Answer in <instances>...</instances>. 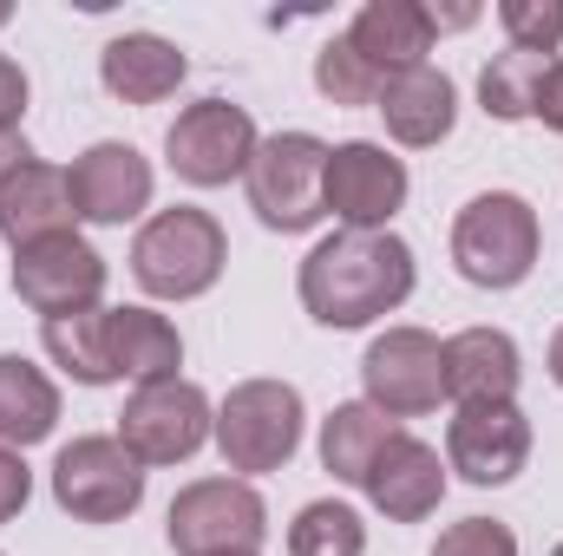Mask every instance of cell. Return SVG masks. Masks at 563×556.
<instances>
[{
	"mask_svg": "<svg viewBox=\"0 0 563 556\" xmlns=\"http://www.w3.org/2000/svg\"><path fill=\"white\" fill-rule=\"evenodd\" d=\"M551 556H563V544H558V551H551Z\"/></svg>",
	"mask_w": 563,
	"mask_h": 556,
	"instance_id": "obj_38",
	"label": "cell"
},
{
	"mask_svg": "<svg viewBox=\"0 0 563 556\" xmlns=\"http://www.w3.org/2000/svg\"><path fill=\"white\" fill-rule=\"evenodd\" d=\"M106 347H112L119 380L132 374L139 387H151V380H177V367H184L177 327H170L164 314H151V308H106Z\"/></svg>",
	"mask_w": 563,
	"mask_h": 556,
	"instance_id": "obj_21",
	"label": "cell"
},
{
	"mask_svg": "<svg viewBox=\"0 0 563 556\" xmlns=\"http://www.w3.org/2000/svg\"><path fill=\"white\" fill-rule=\"evenodd\" d=\"M184 73H190V59H184L170 40H157V33H119V40L99 53V79H106V92L125 99V105H157V99H170V92L184 86Z\"/></svg>",
	"mask_w": 563,
	"mask_h": 556,
	"instance_id": "obj_19",
	"label": "cell"
},
{
	"mask_svg": "<svg viewBox=\"0 0 563 556\" xmlns=\"http://www.w3.org/2000/svg\"><path fill=\"white\" fill-rule=\"evenodd\" d=\"M314 86H321L328 105H380V92H387V79L347 46V33L314 53Z\"/></svg>",
	"mask_w": 563,
	"mask_h": 556,
	"instance_id": "obj_27",
	"label": "cell"
},
{
	"mask_svg": "<svg viewBox=\"0 0 563 556\" xmlns=\"http://www.w3.org/2000/svg\"><path fill=\"white\" fill-rule=\"evenodd\" d=\"M551 380H558V387H563V327H558V334H551Z\"/></svg>",
	"mask_w": 563,
	"mask_h": 556,
	"instance_id": "obj_35",
	"label": "cell"
},
{
	"mask_svg": "<svg viewBox=\"0 0 563 556\" xmlns=\"http://www.w3.org/2000/svg\"><path fill=\"white\" fill-rule=\"evenodd\" d=\"M250 210L263 230L301 236L328 216V144L314 132H276L250 157Z\"/></svg>",
	"mask_w": 563,
	"mask_h": 556,
	"instance_id": "obj_4",
	"label": "cell"
},
{
	"mask_svg": "<svg viewBox=\"0 0 563 556\" xmlns=\"http://www.w3.org/2000/svg\"><path fill=\"white\" fill-rule=\"evenodd\" d=\"M26 491H33V478H26L20 452H7V445H0V524L26 511Z\"/></svg>",
	"mask_w": 563,
	"mask_h": 556,
	"instance_id": "obj_30",
	"label": "cell"
},
{
	"mask_svg": "<svg viewBox=\"0 0 563 556\" xmlns=\"http://www.w3.org/2000/svg\"><path fill=\"white\" fill-rule=\"evenodd\" d=\"M66 177H73V210L86 223H132L151 203V164L132 144H92V151H79V164Z\"/></svg>",
	"mask_w": 563,
	"mask_h": 556,
	"instance_id": "obj_14",
	"label": "cell"
},
{
	"mask_svg": "<svg viewBox=\"0 0 563 556\" xmlns=\"http://www.w3.org/2000/svg\"><path fill=\"white\" fill-rule=\"evenodd\" d=\"M544 73H551V53H531V46H511L498 53L485 73H478V99L492 119H531L538 112V92H544Z\"/></svg>",
	"mask_w": 563,
	"mask_h": 556,
	"instance_id": "obj_24",
	"label": "cell"
},
{
	"mask_svg": "<svg viewBox=\"0 0 563 556\" xmlns=\"http://www.w3.org/2000/svg\"><path fill=\"white\" fill-rule=\"evenodd\" d=\"M0 26H7V7H0Z\"/></svg>",
	"mask_w": 563,
	"mask_h": 556,
	"instance_id": "obj_37",
	"label": "cell"
},
{
	"mask_svg": "<svg viewBox=\"0 0 563 556\" xmlns=\"http://www.w3.org/2000/svg\"><path fill=\"white\" fill-rule=\"evenodd\" d=\"M230 263V243H223V223L210 210H157L132 243V276L144 294L157 301H190V294H210L217 276Z\"/></svg>",
	"mask_w": 563,
	"mask_h": 556,
	"instance_id": "obj_2",
	"label": "cell"
},
{
	"mask_svg": "<svg viewBox=\"0 0 563 556\" xmlns=\"http://www.w3.org/2000/svg\"><path fill=\"white\" fill-rule=\"evenodd\" d=\"M53 498L79 524H119V518H132L144 504V465L106 432L73 438L53 458Z\"/></svg>",
	"mask_w": 563,
	"mask_h": 556,
	"instance_id": "obj_6",
	"label": "cell"
},
{
	"mask_svg": "<svg viewBox=\"0 0 563 556\" xmlns=\"http://www.w3.org/2000/svg\"><path fill=\"white\" fill-rule=\"evenodd\" d=\"M347 46L380 79H400V73L426 66V53H432V13L420 0H367L347 26Z\"/></svg>",
	"mask_w": 563,
	"mask_h": 556,
	"instance_id": "obj_17",
	"label": "cell"
},
{
	"mask_svg": "<svg viewBox=\"0 0 563 556\" xmlns=\"http://www.w3.org/2000/svg\"><path fill=\"white\" fill-rule=\"evenodd\" d=\"M256 119L243 112V105H230V99H197L190 112H177V125H170V170L184 177V184H197V190H217V184H230V177H250V157H256Z\"/></svg>",
	"mask_w": 563,
	"mask_h": 556,
	"instance_id": "obj_9",
	"label": "cell"
},
{
	"mask_svg": "<svg viewBox=\"0 0 563 556\" xmlns=\"http://www.w3.org/2000/svg\"><path fill=\"white\" fill-rule=\"evenodd\" d=\"M413 294V249L394 230H334L301 263V308L321 327H367Z\"/></svg>",
	"mask_w": 563,
	"mask_h": 556,
	"instance_id": "obj_1",
	"label": "cell"
},
{
	"mask_svg": "<svg viewBox=\"0 0 563 556\" xmlns=\"http://www.w3.org/2000/svg\"><path fill=\"white\" fill-rule=\"evenodd\" d=\"M73 177L66 170H53V164H40V157H26L7 184H0V236L13 243V249H33V243H46V236H66L73 230Z\"/></svg>",
	"mask_w": 563,
	"mask_h": 556,
	"instance_id": "obj_15",
	"label": "cell"
},
{
	"mask_svg": "<svg viewBox=\"0 0 563 556\" xmlns=\"http://www.w3.org/2000/svg\"><path fill=\"white\" fill-rule=\"evenodd\" d=\"M301 445V393L288 380H243L217 413V452L230 471H276Z\"/></svg>",
	"mask_w": 563,
	"mask_h": 556,
	"instance_id": "obj_5",
	"label": "cell"
},
{
	"mask_svg": "<svg viewBox=\"0 0 563 556\" xmlns=\"http://www.w3.org/2000/svg\"><path fill=\"white\" fill-rule=\"evenodd\" d=\"M538 210L518 190H485L452 223V263L478 288H518L538 269Z\"/></svg>",
	"mask_w": 563,
	"mask_h": 556,
	"instance_id": "obj_3",
	"label": "cell"
},
{
	"mask_svg": "<svg viewBox=\"0 0 563 556\" xmlns=\"http://www.w3.org/2000/svg\"><path fill=\"white\" fill-rule=\"evenodd\" d=\"M13 294H20L26 308H40L46 321L86 314V308H99V294H106V256H99L92 243H79L73 230H66V236H46V243H33V249H13Z\"/></svg>",
	"mask_w": 563,
	"mask_h": 556,
	"instance_id": "obj_11",
	"label": "cell"
},
{
	"mask_svg": "<svg viewBox=\"0 0 563 556\" xmlns=\"http://www.w3.org/2000/svg\"><path fill=\"white\" fill-rule=\"evenodd\" d=\"M426 13H432V33H445V26H472V20H478L472 7H426Z\"/></svg>",
	"mask_w": 563,
	"mask_h": 556,
	"instance_id": "obj_34",
	"label": "cell"
},
{
	"mask_svg": "<svg viewBox=\"0 0 563 556\" xmlns=\"http://www.w3.org/2000/svg\"><path fill=\"white\" fill-rule=\"evenodd\" d=\"M518 341L505 327H465L445 341V393L459 407H485V400H511L518 393Z\"/></svg>",
	"mask_w": 563,
	"mask_h": 556,
	"instance_id": "obj_18",
	"label": "cell"
},
{
	"mask_svg": "<svg viewBox=\"0 0 563 556\" xmlns=\"http://www.w3.org/2000/svg\"><path fill=\"white\" fill-rule=\"evenodd\" d=\"M53 425H59V387L33 360L0 354V438L7 445H40Z\"/></svg>",
	"mask_w": 563,
	"mask_h": 556,
	"instance_id": "obj_23",
	"label": "cell"
},
{
	"mask_svg": "<svg viewBox=\"0 0 563 556\" xmlns=\"http://www.w3.org/2000/svg\"><path fill=\"white\" fill-rule=\"evenodd\" d=\"M380 119H387V132L400 144H439L452 132V119H459V92H452V79L439 73V66H413V73H400V79H387V92H380Z\"/></svg>",
	"mask_w": 563,
	"mask_h": 556,
	"instance_id": "obj_20",
	"label": "cell"
},
{
	"mask_svg": "<svg viewBox=\"0 0 563 556\" xmlns=\"http://www.w3.org/2000/svg\"><path fill=\"white\" fill-rule=\"evenodd\" d=\"M531 119H544L551 132H563V59H551V73H544V92H538V112Z\"/></svg>",
	"mask_w": 563,
	"mask_h": 556,
	"instance_id": "obj_32",
	"label": "cell"
},
{
	"mask_svg": "<svg viewBox=\"0 0 563 556\" xmlns=\"http://www.w3.org/2000/svg\"><path fill=\"white\" fill-rule=\"evenodd\" d=\"M400 438V419H387L380 407H334L328 425H321V465L341 478V485H367L374 458Z\"/></svg>",
	"mask_w": 563,
	"mask_h": 556,
	"instance_id": "obj_22",
	"label": "cell"
},
{
	"mask_svg": "<svg viewBox=\"0 0 563 556\" xmlns=\"http://www.w3.org/2000/svg\"><path fill=\"white\" fill-rule=\"evenodd\" d=\"M407 203V164L387 157V144H334L328 151V210L347 230H387V216Z\"/></svg>",
	"mask_w": 563,
	"mask_h": 556,
	"instance_id": "obj_13",
	"label": "cell"
},
{
	"mask_svg": "<svg viewBox=\"0 0 563 556\" xmlns=\"http://www.w3.org/2000/svg\"><path fill=\"white\" fill-rule=\"evenodd\" d=\"M432 556H518V537H511V524H498V518H465V524L439 531Z\"/></svg>",
	"mask_w": 563,
	"mask_h": 556,
	"instance_id": "obj_29",
	"label": "cell"
},
{
	"mask_svg": "<svg viewBox=\"0 0 563 556\" xmlns=\"http://www.w3.org/2000/svg\"><path fill=\"white\" fill-rule=\"evenodd\" d=\"M230 556H256V551H230Z\"/></svg>",
	"mask_w": 563,
	"mask_h": 556,
	"instance_id": "obj_36",
	"label": "cell"
},
{
	"mask_svg": "<svg viewBox=\"0 0 563 556\" xmlns=\"http://www.w3.org/2000/svg\"><path fill=\"white\" fill-rule=\"evenodd\" d=\"M20 112H26V73L0 53V132H13V125H20Z\"/></svg>",
	"mask_w": 563,
	"mask_h": 556,
	"instance_id": "obj_31",
	"label": "cell"
},
{
	"mask_svg": "<svg viewBox=\"0 0 563 556\" xmlns=\"http://www.w3.org/2000/svg\"><path fill=\"white\" fill-rule=\"evenodd\" d=\"M394 524H420L439 511V498H445V465H439V452L426 445V438H394L380 458H374V471H367V485H361Z\"/></svg>",
	"mask_w": 563,
	"mask_h": 556,
	"instance_id": "obj_16",
	"label": "cell"
},
{
	"mask_svg": "<svg viewBox=\"0 0 563 556\" xmlns=\"http://www.w3.org/2000/svg\"><path fill=\"white\" fill-rule=\"evenodd\" d=\"M361 380H367V407H380L387 419L432 413L445 400V347L426 327H387L367 347Z\"/></svg>",
	"mask_w": 563,
	"mask_h": 556,
	"instance_id": "obj_10",
	"label": "cell"
},
{
	"mask_svg": "<svg viewBox=\"0 0 563 556\" xmlns=\"http://www.w3.org/2000/svg\"><path fill=\"white\" fill-rule=\"evenodd\" d=\"M46 354H53L73 380H86V387H112V380H119L112 347H106V308H86V314H59V321H46Z\"/></svg>",
	"mask_w": 563,
	"mask_h": 556,
	"instance_id": "obj_25",
	"label": "cell"
},
{
	"mask_svg": "<svg viewBox=\"0 0 563 556\" xmlns=\"http://www.w3.org/2000/svg\"><path fill=\"white\" fill-rule=\"evenodd\" d=\"M511 46H531V53H558L563 46V0H505L498 7Z\"/></svg>",
	"mask_w": 563,
	"mask_h": 556,
	"instance_id": "obj_28",
	"label": "cell"
},
{
	"mask_svg": "<svg viewBox=\"0 0 563 556\" xmlns=\"http://www.w3.org/2000/svg\"><path fill=\"white\" fill-rule=\"evenodd\" d=\"M269 537V511L243 478H203L184 485L170 504V551L177 556H230L256 551Z\"/></svg>",
	"mask_w": 563,
	"mask_h": 556,
	"instance_id": "obj_7",
	"label": "cell"
},
{
	"mask_svg": "<svg viewBox=\"0 0 563 556\" xmlns=\"http://www.w3.org/2000/svg\"><path fill=\"white\" fill-rule=\"evenodd\" d=\"M26 157H33V151H26V138H20V132H0V184H7Z\"/></svg>",
	"mask_w": 563,
	"mask_h": 556,
	"instance_id": "obj_33",
	"label": "cell"
},
{
	"mask_svg": "<svg viewBox=\"0 0 563 556\" xmlns=\"http://www.w3.org/2000/svg\"><path fill=\"white\" fill-rule=\"evenodd\" d=\"M210 432H217L210 400L190 380H151V387H139L125 400V413H119V445L139 465H184Z\"/></svg>",
	"mask_w": 563,
	"mask_h": 556,
	"instance_id": "obj_8",
	"label": "cell"
},
{
	"mask_svg": "<svg viewBox=\"0 0 563 556\" xmlns=\"http://www.w3.org/2000/svg\"><path fill=\"white\" fill-rule=\"evenodd\" d=\"M445 458L465 485H511L531 458V419L511 400H485V407H459L445 425Z\"/></svg>",
	"mask_w": 563,
	"mask_h": 556,
	"instance_id": "obj_12",
	"label": "cell"
},
{
	"mask_svg": "<svg viewBox=\"0 0 563 556\" xmlns=\"http://www.w3.org/2000/svg\"><path fill=\"white\" fill-rule=\"evenodd\" d=\"M288 556H367V524L334 498L301 504V518L288 524Z\"/></svg>",
	"mask_w": 563,
	"mask_h": 556,
	"instance_id": "obj_26",
	"label": "cell"
}]
</instances>
